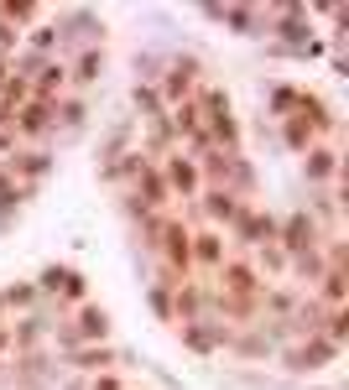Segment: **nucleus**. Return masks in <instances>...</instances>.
<instances>
[{"label":"nucleus","mask_w":349,"mask_h":390,"mask_svg":"<svg viewBox=\"0 0 349 390\" xmlns=\"http://www.w3.org/2000/svg\"><path fill=\"white\" fill-rule=\"evenodd\" d=\"M16 130H21V136H42V130H47V104H32V110L16 120Z\"/></svg>","instance_id":"1"},{"label":"nucleus","mask_w":349,"mask_h":390,"mask_svg":"<svg viewBox=\"0 0 349 390\" xmlns=\"http://www.w3.org/2000/svg\"><path fill=\"white\" fill-rule=\"evenodd\" d=\"M172 187H183V193H193V187H198V172L193 167H188V161L178 156V161H172Z\"/></svg>","instance_id":"2"},{"label":"nucleus","mask_w":349,"mask_h":390,"mask_svg":"<svg viewBox=\"0 0 349 390\" xmlns=\"http://www.w3.org/2000/svg\"><path fill=\"white\" fill-rule=\"evenodd\" d=\"M209 213H214V219H230V213H235V193H230V187H224V193H209Z\"/></svg>","instance_id":"3"},{"label":"nucleus","mask_w":349,"mask_h":390,"mask_svg":"<svg viewBox=\"0 0 349 390\" xmlns=\"http://www.w3.org/2000/svg\"><path fill=\"white\" fill-rule=\"evenodd\" d=\"M307 172H313V177H329L333 172V151H313L307 156Z\"/></svg>","instance_id":"4"},{"label":"nucleus","mask_w":349,"mask_h":390,"mask_svg":"<svg viewBox=\"0 0 349 390\" xmlns=\"http://www.w3.org/2000/svg\"><path fill=\"white\" fill-rule=\"evenodd\" d=\"M198 255H204V260H219V255H224V245H219L214 234H204V239H198Z\"/></svg>","instance_id":"5"},{"label":"nucleus","mask_w":349,"mask_h":390,"mask_svg":"<svg viewBox=\"0 0 349 390\" xmlns=\"http://www.w3.org/2000/svg\"><path fill=\"white\" fill-rule=\"evenodd\" d=\"M94 68H99V52H84V63H78V84H89Z\"/></svg>","instance_id":"6"}]
</instances>
